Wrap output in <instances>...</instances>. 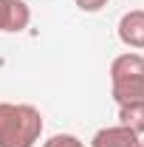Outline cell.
Returning <instances> with one entry per match:
<instances>
[{
  "instance_id": "6da1fadb",
  "label": "cell",
  "mask_w": 144,
  "mask_h": 147,
  "mask_svg": "<svg viewBox=\"0 0 144 147\" xmlns=\"http://www.w3.org/2000/svg\"><path fill=\"white\" fill-rule=\"evenodd\" d=\"M42 136V113L34 105L0 102V147H34Z\"/></svg>"
},
{
  "instance_id": "7a4b0ae2",
  "label": "cell",
  "mask_w": 144,
  "mask_h": 147,
  "mask_svg": "<svg viewBox=\"0 0 144 147\" xmlns=\"http://www.w3.org/2000/svg\"><path fill=\"white\" fill-rule=\"evenodd\" d=\"M110 88L116 105L144 102V57L136 51L116 57L110 62Z\"/></svg>"
},
{
  "instance_id": "3957f363",
  "label": "cell",
  "mask_w": 144,
  "mask_h": 147,
  "mask_svg": "<svg viewBox=\"0 0 144 147\" xmlns=\"http://www.w3.org/2000/svg\"><path fill=\"white\" fill-rule=\"evenodd\" d=\"M141 144V136L133 133L124 125H113V127H102L93 133L90 147H139Z\"/></svg>"
},
{
  "instance_id": "277c9868",
  "label": "cell",
  "mask_w": 144,
  "mask_h": 147,
  "mask_svg": "<svg viewBox=\"0 0 144 147\" xmlns=\"http://www.w3.org/2000/svg\"><path fill=\"white\" fill-rule=\"evenodd\" d=\"M116 31L127 48H144V9H133V11L122 14Z\"/></svg>"
},
{
  "instance_id": "5b68a950",
  "label": "cell",
  "mask_w": 144,
  "mask_h": 147,
  "mask_svg": "<svg viewBox=\"0 0 144 147\" xmlns=\"http://www.w3.org/2000/svg\"><path fill=\"white\" fill-rule=\"evenodd\" d=\"M31 23V9L26 0H6V26L3 31L9 34H17V31H26Z\"/></svg>"
},
{
  "instance_id": "8992f818",
  "label": "cell",
  "mask_w": 144,
  "mask_h": 147,
  "mask_svg": "<svg viewBox=\"0 0 144 147\" xmlns=\"http://www.w3.org/2000/svg\"><path fill=\"white\" fill-rule=\"evenodd\" d=\"M119 125H124V127H130L133 133L144 136V102L119 105Z\"/></svg>"
},
{
  "instance_id": "52a82bcc",
  "label": "cell",
  "mask_w": 144,
  "mask_h": 147,
  "mask_svg": "<svg viewBox=\"0 0 144 147\" xmlns=\"http://www.w3.org/2000/svg\"><path fill=\"white\" fill-rule=\"evenodd\" d=\"M42 147H85V142L76 139V136H71V133H57V136H51Z\"/></svg>"
},
{
  "instance_id": "ba28073f",
  "label": "cell",
  "mask_w": 144,
  "mask_h": 147,
  "mask_svg": "<svg viewBox=\"0 0 144 147\" xmlns=\"http://www.w3.org/2000/svg\"><path fill=\"white\" fill-rule=\"evenodd\" d=\"M82 11H88V14H93V11H102L105 6H108V0H73Z\"/></svg>"
},
{
  "instance_id": "9c48e42d",
  "label": "cell",
  "mask_w": 144,
  "mask_h": 147,
  "mask_svg": "<svg viewBox=\"0 0 144 147\" xmlns=\"http://www.w3.org/2000/svg\"><path fill=\"white\" fill-rule=\"evenodd\" d=\"M6 26V0H0V31Z\"/></svg>"
},
{
  "instance_id": "30bf717a",
  "label": "cell",
  "mask_w": 144,
  "mask_h": 147,
  "mask_svg": "<svg viewBox=\"0 0 144 147\" xmlns=\"http://www.w3.org/2000/svg\"><path fill=\"white\" fill-rule=\"evenodd\" d=\"M139 147H144V139H141V144H139Z\"/></svg>"
}]
</instances>
